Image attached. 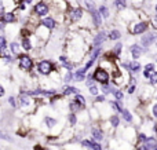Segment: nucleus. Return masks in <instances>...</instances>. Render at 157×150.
Here are the masks:
<instances>
[{
	"label": "nucleus",
	"instance_id": "f257e3e1",
	"mask_svg": "<svg viewBox=\"0 0 157 150\" xmlns=\"http://www.w3.org/2000/svg\"><path fill=\"white\" fill-rule=\"evenodd\" d=\"M92 80H94V81H99L101 84H106V83L109 81V74L105 69L98 68L97 70H95L94 76H92Z\"/></svg>",
	"mask_w": 157,
	"mask_h": 150
},
{
	"label": "nucleus",
	"instance_id": "f03ea898",
	"mask_svg": "<svg viewBox=\"0 0 157 150\" xmlns=\"http://www.w3.org/2000/svg\"><path fill=\"white\" fill-rule=\"evenodd\" d=\"M19 68L24 70H30L33 68V61L28 55H21L19 57Z\"/></svg>",
	"mask_w": 157,
	"mask_h": 150
},
{
	"label": "nucleus",
	"instance_id": "7ed1b4c3",
	"mask_svg": "<svg viewBox=\"0 0 157 150\" xmlns=\"http://www.w3.org/2000/svg\"><path fill=\"white\" fill-rule=\"evenodd\" d=\"M37 69H39V73L47 76V74H50L52 70V63L50 62V61H41V62H39Z\"/></svg>",
	"mask_w": 157,
	"mask_h": 150
},
{
	"label": "nucleus",
	"instance_id": "20e7f679",
	"mask_svg": "<svg viewBox=\"0 0 157 150\" xmlns=\"http://www.w3.org/2000/svg\"><path fill=\"white\" fill-rule=\"evenodd\" d=\"M35 13H36V15H39V17L47 15V13H48V6L44 2H39L35 6Z\"/></svg>",
	"mask_w": 157,
	"mask_h": 150
},
{
	"label": "nucleus",
	"instance_id": "39448f33",
	"mask_svg": "<svg viewBox=\"0 0 157 150\" xmlns=\"http://www.w3.org/2000/svg\"><path fill=\"white\" fill-rule=\"evenodd\" d=\"M147 30V22H138L132 26V35H142Z\"/></svg>",
	"mask_w": 157,
	"mask_h": 150
},
{
	"label": "nucleus",
	"instance_id": "423d86ee",
	"mask_svg": "<svg viewBox=\"0 0 157 150\" xmlns=\"http://www.w3.org/2000/svg\"><path fill=\"white\" fill-rule=\"evenodd\" d=\"M69 17H71V19L73 22H76V21H78V19H81V17H83V10H81L80 7L72 8V10L69 11Z\"/></svg>",
	"mask_w": 157,
	"mask_h": 150
},
{
	"label": "nucleus",
	"instance_id": "0eeeda50",
	"mask_svg": "<svg viewBox=\"0 0 157 150\" xmlns=\"http://www.w3.org/2000/svg\"><path fill=\"white\" fill-rule=\"evenodd\" d=\"M91 19H92V22H94V25L97 28L102 25V17H101V14L98 13V10H95V8L91 10Z\"/></svg>",
	"mask_w": 157,
	"mask_h": 150
},
{
	"label": "nucleus",
	"instance_id": "6e6552de",
	"mask_svg": "<svg viewBox=\"0 0 157 150\" xmlns=\"http://www.w3.org/2000/svg\"><path fill=\"white\" fill-rule=\"evenodd\" d=\"M28 95H41V96H50V95H55V91H46V90H36V91H30L28 92Z\"/></svg>",
	"mask_w": 157,
	"mask_h": 150
},
{
	"label": "nucleus",
	"instance_id": "1a4fd4ad",
	"mask_svg": "<svg viewBox=\"0 0 157 150\" xmlns=\"http://www.w3.org/2000/svg\"><path fill=\"white\" fill-rule=\"evenodd\" d=\"M156 41V35L155 33H149L147 36H144L142 37V44H144L145 47H149L150 44H153Z\"/></svg>",
	"mask_w": 157,
	"mask_h": 150
},
{
	"label": "nucleus",
	"instance_id": "9d476101",
	"mask_svg": "<svg viewBox=\"0 0 157 150\" xmlns=\"http://www.w3.org/2000/svg\"><path fill=\"white\" fill-rule=\"evenodd\" d=\"M105 40H106V33L102 30V32H99L97 36H95V39H94V46H95V47L102 46V43H103Z\"/></svg>",
	"mask_w": 157,
	"mask_h": 150
},
{
	"label": "nucleus",
	"instance_id": "9b49d317",
	"mask_svg": "<svg viewBox=\"0 0 157 150\" xmlns=\"http://www.w3.org/2000/svg\"><path fill=\"white\" fill-rule=\"evenodd\" d=\"M142 52H144L142 47L136 46V44H134V46L131 47V54H132V58H134V59H138V58L142 55Z\"/></svg>",
	"mask_w": 157,
	"mask_h": 150
},
{
	"label": "nucleus",
	"instance_id": "f8f14e48",
	"mask_svg": "<svg viewBox=\"0 0 157 150\" xmlns=\"http://www.w3.org/2000/svg\"><path fill=\"white\" fill-rule=\"evenodd\" d=\"M41 25H43L44 28H47V29H54L55 28V21L52 18H50V17H47V18H44L43 21H41Z\"/></svg>",
	"mask_w": 157,
	"mask_h": 150
},
{
	"label": "nucleus",
	"instance_id": "ddd939ff",
	"mask_svg": "<svg viewBox=\"0 0 157 150\" xmlns=\"http://www.w3.org/2000/svg\"><path fill=\"white\" fill-rule=\"evenodd\" d=\"M14 19H15V15L13 13H3L2 22H4V24H13Z\"/></svg>",
	"mask_w": 157,
	"mask_h": 150
},
{
	"label": "nucleus",
	"instance_id": "4468645a",
	"mask_svg": "<svg viewBox=\"0 0 157 150\" xmlns=\"http://www.w3.org/2000/svg\"><path fill=\"white\" fill-rule=\"evenodd\" d=\"M145 145L147 146L149 150H156L157 149V142H156L155 138H146V139H145Z\"/></svg>",
	"mask_w": 157,
	"mask_h": 150
},
{
	"label": "nucleus",
	"instance_id": "2eb2a0df",
	"mask_svg": "<svg viewBox=\"0 0 157 150\" xmlns=\"http://www.w3.org/2000/svg\"><path fill=\"white\" fill-rule=\"evenodd\" d=\"M81 145L86 146V148H88V149H92V150H101V146L95 142H91V141H83Z\"/></svg>",
	"mask_w": 157,
	"mask_h": 150
},
{
	"label": "nucleus",
	"instance_id": "dca6fc26",
	"mask_svg": "<svg viewBox=\"0 0 157 150\" xmlns=\"http://www.w3.org/2000/svg\"><path fill=\"white\" fill-rule=\"evenodd\" d=\"M128 69L132 72H139L141 70V63L138 61H132V62H128Z\"/></svg>",
	"mask_w": 157,
	"mask_h": 150
},
{
	"label": "nucleus",
	"instance_id": "f3484780",
	"mask_svg": "<svg viewBox=\"0 0 157 150\" xmlns=\"http://www.w3.org/2000/svg\"><path fill=\"white\" fill-rule=\"evenodd\" d=\"M98 13L101 14L102 18H109V15H110V11H109V8L106 7V6H101L99 10H98Z\"/></svg>",
	"mask_w": 157,
	"mask_h": 150
},
{
	"label": "nucleus",
	"instance_id": "a211bd4d",
	"mask_svg": "<svg viewBox=\"0 0 157 150\" xmlns=\"http://www.w3.org/2000/svg\"><path fill=\"white\" fill-rule=\"evenodd\" d=\"M86 69H80V70H77L76 72V74H75V80H76V81H83L84 80V74H86Z\"/></svg>",
	"mask_w": 157,
	"mask_h": 150
},
{
	"label": "nucleus",
	"instance_id": "6ab92c4d",
	"mask_svg": "<svg viewBox=\"0 0 157 150\" xmlns=\"http://www.w3.org/2000/svg\"><path fill=\"white\" fill-rule=\"evenodd\" d=\"M19 102H21V105H22L24 107H25V106H28V105L30 103L29 95H28V94H26V95H25V94H22V95L19 96Z\"/></svg>",
	"mask_w": 157,
	"mask_h": 150
},
{
	"label": "nucleus",
	"instance_id": "aec40b11",
	"mask_svg": "<svg viewBox=\"0 0 157 150\" xmlns=\"http://www.w3.org/2000/svg\"><path fill=\"white\" fill-rule=\"evenodd\" d=\"M22 48L25 50V51H29V50H32V43H30V40L29 39H25L24 37V40H22Z\"/></svg>",
	"mask_w": 157,
	"mask_h": 150
},
{
	"label": "nucleus",
	"instance_id": "412c9836",
	"mask_svg": "<svg viewBox=\"0 0 157 150\" xmlns=\"http://www.w3.org/2000/svg\"><path fill=\"white\" fill-rule=\"evenodd\" d=\"M114 6H116L119 10H124L127 7V0H114Z\"/></svg>",
	"mask_w": 157,
	"mask_h": 150
},
{
	"label": "nucleus",
	"instance_id": "4be33fe9",
	"mask_svg": "<svg viewBox=\"0 0 157 150\" xmlns=\"http://www.w3.org/2000/svg\"><path fill=\"white\" fill-rule=\"evenodd\" d=\"M120 37H121V33H120L119 30H112V32L109 33V39H110V40H119Z\"/></svg>",
	"mask_w": 157,
	"mask_h": 150
},
{
	"label": "nucleus",
	"instance_id": "5701e85b",
	"mask_svg": "<svg viewBox=\"0 0 157 150\" xmlns=\"http://www.w3.org/2000/svg\"><path fill=\"white\" fill-rule=\"evenodd\" d=\"M63 94H65V95H72V94H78V90L76 87H71V85H69V87H66L65 88V91H63Z\"/></svg>",
	"mask_w": 157,
	"mask_h": 150
},
{
	"label": "nucleus",
	"instance_id": "b1692460",
	"mask_svg": "<svg viewBox=\"0 0 157 150\" xmlns=\"http://www.w3.org/2000/svg\"><path fill=\"white\" fill-rule=\"evenodd\" d=\"M44 121H46V124L50 127V128H52L55 124H58V121L55 120V118H51V117H46V120H44Z\"/></svg>",
	"mask_w": 157,
	"mask_h": 150
},
{
	"label": "nucleus",
	"instance_id": "393cba45",
	"mask_svg": "<svg viewBox=\"0 0 157 150\" xmlns=\"http://www.w3.org/2000/svg\"><path fill=\"white\" fill-rule=\"evenodd\" d=\"M10 50H11V52H13V54H18V51H19V46H18V43L13 41V43L10 44Z\"/></svg>",
	"mask_w": 157,
	"mask_h": 150
},
{
	"label": "nucleus",
	"instance_id": "a878e982",
	"mask_svg": "<svg viewBox=\"0 0 157 150\" xmlns=\"http://www.w3.org/2000/svg\"><path fill=\"white\" fill-rule=\"evenodd\" d=\"M121 113H123V117H124L125 121H128V123H131V121H132V116L130 114V112H128V110H121Z\"/></svg>",
	"mask_w": 157,
	"mask_h": 150
},
{
	"label": "nucleus",
	"instance_id": "bb28decb",
	"mask_svg": "<svg viewBox=\"0 0 157 150\" xmlns=\"http://www.w3.org/2000/svg\"><path fill=\"white\" fill-rule=\"evenodd\" d=\"M92 135H94V138L97 141H102V138H103L102 132H101L99 129H92Z\"/></svg>",
	"mask_w": 157,
	"mask_h": 150
},
{
	"label": "nucleus",
	"instance_id": "cd10ccee",
	"mask_svg": "<svg viewBox=\"0 0 157 150\" xmlns=\"http://www.w3.org/2000/svg\"><path fill=\"white\" fill-rule=\"evenodd\" d=\"M102 91H103V94H109V92H113V87H110V85L106 83V84H102Z\"/></svg>",
	"mask_w": 157,
	"mask_h": 150
},
{
	"label": "nucleus",
	"instance_id": "c85d7f7f",
	"mask_svg": "<svg viewBox=\"0 0 157 150\" xmlns=\"http://www.w3.org/2000/svg\"><path fill=\"white\" fill-rule=\"evenodd\" d=\"M6 46H7V43H6V37L4 36H0V52L4 51Z\"/></svg>",
	"mask_w": 157,
	"mask_h": 150
},
{
	"label": "nucleus",
	"instance_id": "c756f323",
	"mask_svg": "<svg viewBox=\"0 0 157 150\" xmlns=\"http://www.w3.org/2000/svg\"><path fill=\"white\" fill-rule=\"evenodd\" d=\"M59 61L63 63V66H65V68L68 69V70H71V69H72V65L68 62V61H66V57H61V58H59Z\"/></svg>",
	"mask_w": 157,
	"mask_h": 150
},
{
	"label": "nucleus",
	"instance_id": "7c9ffc66",
	"mask_svg": "<svg viewBox=\"0 0 157 150\" xmlns=\"http://www.w3.org/2000/svg\"><path fill=\"white\" fill-rule=\"evenodd\" d=\"M80 105H78L77 103V102L76 101H75V102H72V103H71V109H72V113H76L77 112V110H80Z\"/></svg>",
	"mask_w": 157,
	"mask_h": 150
},
{
	"label": "nucleus",
	"instance_id": "2f4dec72",
	"mask_svg": "<svg viewBox=\"0 0 157 150\" xmlns=\"http://www.w3.org/2000/svg\"><path fill=\"white\" fill-rule=\"evenodd\" d=\"M76 102L80 105V106H84V105H86V99H84V96L83 95H78V94L76 96Z\"/></svg>",
	"mask_w": 157,
	"mask_h": 150
},
{
	"label": "nucleus",
	"instance_id": "473e14b6",
	"mask_svg": "<svg viewBox=\"0 0 157 150\" xmlns=\"http://www.w3.org/2000/svg\"><path fill=\"white\" fill-rule=\"evenodd\" d=\"M72 80H73V74H72L71 70H69L68 73H66V76H65V79H63V81H65V83H71Z\"/></svg>",
	"mask_w": 157,
	"mask_h": 150
},
{
	"label": "nucleus",
	"instance_id": "72a5a7b5",
	"mask_svg": "<svg viewBox=\"0 0 157 150\" xmlns=\"http://www.w3.org/2000/svg\"><path fill=\"white\" fill-rule=\"evenodd\" d=\"M98 91H99V90H98L94 84L90 85V94H91V95H98Z\"/></svg>",
	"mask_w": 157,
	"mask_h": 150
},
{
	"label": "nucleus",
	"instance_id": "f704fd0d",
	"mask_svg": "<svg viewBox=\"0 0 157 150\" xmlns=\"http://www.w3.org/2000/svg\"><path fill=\"white\" fill-rule=\"evenodd\" d=\"M112 107L116 109V110H119L120 113H121V110H123V107L120 106V102H112Z\"/></svg>",
	"mask_w": 157,
	"mask_h": 150
},
{
	"label": "nucleus",
	"instance_id": "c9c22d12",
	"mask_svg": "<svg viewBox=\"0 0 157 150\" xmlns=\"http://www.w3.org/2000/svg\"><path fill=\"white\" fill-rule=\"evenodd\" d=\"M110 123L113 127H117L119 126V118H117V116H113V117L110 118Z\"/></svg>",
	"mask_w": 157,
	"mask_h": 150
},
{
	"label": "nucleus",
	"instance_id": "e433bc0d",
	"mask_svg": "<svg viewBox=\"0 0 157 150\" xmlns=\"http://www.w3.org/2000/svg\"><path fill=\"white\" fill-rule=\"evenodd\" d=\"M69 121H71L72 126L76 124V116H75V113H71V114H69Z\"/></svg>",
	"mask_w": 157,
	"mask_h": 150
},
{
	"label": "nucleus",
	"instance_id": "4c0bfd02",
	"mask_svg": "<svg viewBox=\"0 0 157 150\" xmlns=\"http://www.w3.org/2000/svg\"><path fill=\"white\" fill-rule=\"evenodd\" d=\"M113 94H114V96H116V99H119V101L124 96V94H123L121 91H113Z\"/></svg>",
	"mask_w": 157,
	"mask_h": 150
},
{
	"label": "nucleus",
	"instance_id": "58836bf2",
	"mask_svg": "<svg viewBox=\"0 0 157 150\" xmlns=\"http://www.w3.org/2000/svg\"><path fill=\"white\" fill-rule=\"evenodd\" d=\"M155 70V65L153 63H147L146 66H145V72H152Z\"/></svg>",
	"mask_w": 157,
	"mask_h": 150
},
{
	"label": "nucleus",
	"instance_id": "ea45409f",
	"mask_svg": "<svg viewBox=\"0 0 157 150\" xmlns=\"http://www.w3.org/2000/svg\"><path fill=\"white\" fill-rule=\"evenodd\" d=\"M86 6L90 8V10L95 8V4H94V2H92V0H87V2H86Z\"/></svg>",
	"mask_w": 157,
	"mask_h": 150
},
{
	"label": "nucleus",
	"instance_id": "a19ab883",
	"mask_svg": "<svg viewBox=\"0 0 157 150\" xmlns=\"http://www.w3.org/2000/svg\"><path fill=\"white\" fill-rule=\"evenodd\" d=\"M121 47H123V46H121L120 43H119V44H116V47H114V54L119 55V54H120V51H121Z\"/></svg>",
	"mask_w": 157,
	"mask_h": 150
},
{
	"label": "nucleus",
	"instance_id": "79ce46f5",
	"mask_svg": "<svg viewBox=\"0 0 157 150\" xmlns=\"http://www.w3.org/2000/svg\"><path fill=\"white\" fill-rule=\"evenodd\" d=\"M149 79H150V83H152V84H156L157 83V73H153Z\"/></svg>",
	"mask_w": 157,
	"mask_h": 150
},
{
	"label": "nucleus",
	"instance_id": "37998d69",
	"mask_svg": "<svg viewBox=\"0 0 157 150\" xmlns=\"http://www.w3.org/2000/svg\"><path fill=\"white\" fill-rule=\"evenodd\" d=\"M8 102H10L11 106H14V107L17 106V102H15V98H14V96H10V98H8Z\"/></svg>",
	"mask_w": 157,
	"mask_h": 150
},
{
	"label": "nucleus",
	"instance_id": "c03bdc74",
	"mask_svg": "<svg viewBox=\"0 0 157 150\" xmlns=\"http://www.w3.org/2000/svg\"><path fill=\"white\" fill-rule=\"evenodd\" d=\"M0 138H2V139H6V141H11V138H10V137H7L6 134H3L2 131H0Z\"/></svg>",
	"mask_w": 157,
	"mask_h": 150
},
{
	"label": "nucleus",
	"instance_id": "a18cd8bd",
	"mask_svg": "<svg viewBox=\"0 0 157 150\" xmlns=\"http://www.w3.org/2000/svg\"><path fill=\"white\" fill-rule=\"evenodd\" d=\"M103 101H105V96L103 95H98L97 96V102H103Z\"/></svg>",
	"mask_w": 157,
	"mask_h": 150
},
{
	"label": "nucleus",
	"instance_id": "49530a36",
	"mask_svg": "<svg viewBox=\"0 0 157 150\" xmlns=\"http://www.w3.org/2000/svg\"><path fill=\"white\" fill-rule=\"evenodd\" d=\"M136 150H149V149H147V146H146V145H145V143H144V145L138 146V149H136Z\"/></svg>",
	"mask_w": 157,
	"mask_h": 150
},
{
	"label": "nucleus",
	"instance_id": "de8ad7c7",
	"mask_svg": "<svg viewBox=\"0 0 157 150\" xmlns=\"http://www.w3.org/2000/svg\"><path fill=\"white\" fill-rule=\"evenodd\" d=\"M92 84H94V80H92V77L90 76V77H88V81H87V85L90 87V85H92Z\"/></svg>",
	"mask_w": 157,
	"mask_h": 150
},
{
	"label": "nucleus",
	"instance_id": "09e8293b",
	"mask_svg": "<svg viewBox=\"0 0 157 150\" xmlns=\"http://www.w3.org/2000/svg\"><path fill=\"white\" fill-rule=\"evenodd\" d=\"M134 91H135V85H131V87L128 88V92H130V94H132Z\"/></svg>",
	"mask_w": 157,
	"mask_h": 150
},
{
	"label": "nucleus",
	"instance_id": "8fccbe9b",
	"mask_svg": "<svg viewBox=\"0 0 157 150\" xmlns=\"http://www.w3.org/2000/svg\"><path fill=\"white\" fill-rule=\"evenodd\" d=\"M3 13H4V6L0 4V15H3Z\"/></svg>",
	"mask_w": 157,
	"mask_h": 150
},
{
	"label": "nucleus",
	"instance_id": "3c124183",
	"mask_svg": "<svg viewBox=\"0 0 157 150\" xmlns=\"http://www.w3.org/2000/svg\"><path fill=\"white\" fill-rule=\"evenodd\" d=\"M4 92H6V91H4V88H3L2 85H0V96H3V95H4Z\"/></svg>",
	"mask_w": 157,
	"mask_h": 150
},
{
	"label": "nucleus",
	"instance_id": "603ef678",
	"mask_svg": "<svg viewBox=\"0 0 157 150\" xmlns=\"http://www.w3.org/2000/svg\"><path fill=\"white\" fill-rule=\"evenodd\" d=\"M153 116H157V107L153 106Z\"/></svg>",
	"mask_w": 157,
	"mask_h": 150
},
{
	"label": "nucleus",
	"instance_id": "864d4df0",
	"mask_svg": "<svg viewBox=\"0 0 157 150\" xmlns=\"http://www.w3.org/2000/svg\"><path fill=\"white\" fill-rule=\"evenodd\" d=\"M3 29V22H0V30Z\"/></svg>",
	"mask_w": 157,
	"mask_h": 150
},
{
	"label": "nucleus",
	"instance_id": "5fc2aeb1",
	"mask_svg": "<svg viewBox=\"0 0 157 150\" xmlns=\"http://www.w3.org/2000/svg\"><path fill=\"white\" fill-rule=\"evenodd\" d=\"M24 2H25V3H30V2H32V0H24Z\"/></svg>",
	"mask_w": 157,
	"mask_h": 150
}]
</instances>
